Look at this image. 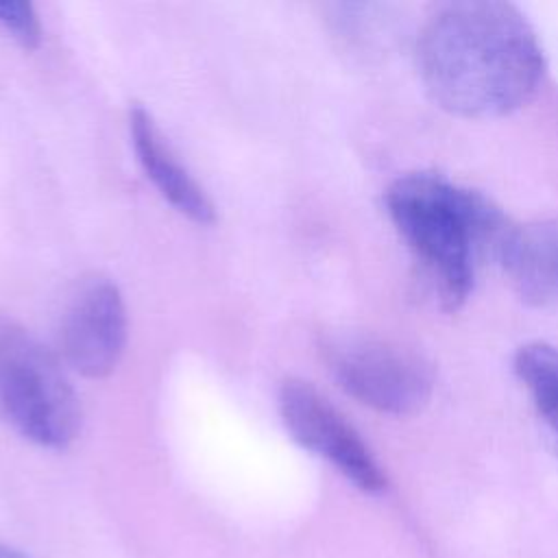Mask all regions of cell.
<instances>
[{"label": "cell", "instance_id": "obj_5", "mask_svg": "<svg viewBox=\"0 0 558 558\" xmlns=\"http://www.w3.org/2000/svg\"><path fill=\"white\" fill-rule=\"evenodd\" d=\"M279 414L290 436L307 451L336 466L364 493H381L386 475L357 429L327 397L303 379L279 388Z\"/></svg>", "mask_w": 558, "mask_h": 558}, {"label": "cell", "instance_id": "obj_11", "mask_svg": "<svg viewBox=\"0 0 558 558\" xmlns=\"http://www.w3.org/2000/svg\"><path fill=\"white\" fill-rule=\"evenodd\" d=\"M0 558H28V556L22 554L20 549L11 547V545H2V543H0Z\"/></svg>", "mask_w": 558, "mask_h": 558}, {"label": "cell", "instance_id": "obj_4", "mask_svg": "<svg viewBox=\"0 0 558 558\" xmlns=\"http://www.w3.org/2000/svg\"><path fill=\"white\" fill-rule=\"evenodd\" d=\"M323 357L338 386L377 412L414 414L432 397L429 364L386 338L333 331L323 340Z\"/></svg>", "mask_w": 558, "mask_h": 558}, {"label": "cell", "instance_id": "obj_3", "mask_svg": "<svg viewBox=\"0 0 558 558\" xmlns=\"http://www.w3.org/2000/svg\"><path fill=\"white\" fill-rule=\"evenodd\" d=\"M0 416L48 449L70 445L81 425L78 399L61 364L13 320H0Z\"/></svg>", "mask_w": 558, "mask_h": 558}, {"label": "cell", "instance_id": "obj_8", "mask_svg": "<svg viewBox=\"0 0 558 558\" xmlns=\"http://www.w3.org/2000/svg\"><path fill=\"white\" fill-rule=\"evenodd\" d=\"M497 262L525 303L558 310V218L514 227Z\"/></svg>", "mask_w": 558, "mask_h": 558}, {"label": "cell", "instance_id": "obj_7", "mask_svg": "<svg viewBox=\"0 0 558 558\" xmlns=\"http://www.w3.org/2000/svg\"><path fill=\"white\" fill-rule=\"evenodd\" d=\"M129 129L137 161L159 194L190 220L198 225L214 222V205L205 190L177 159L153 116L144 107H133L129 111Z\"/></svg>", "mask_w": 558, "mask_h": 558}, {"label": "cell", "instance_id": "obj_9", "mask_svg": "<svg viewBox=\"0 0 558 558\" xmlns=\"http://www.w3.org/2000/svg\"><path fill=\"white\" fill-rule=\"evenodd\" d=\"M512 366L558 449V349L541 340L525 342L517 349Z\"/></svg>", "mask_w": 558, "mask_h": 558}, {"label": "cell", "instance_id": "obj_1", "mask_svg": "<svg viewBox=\"0 0 558 558\" xmlns=\"http://www.w3.org/2000/svg\"><path fill=\"white\" fill-rule=\"evenodd\" d=\"M429 98L458 118H499L525 105L545 74L527 17L510 2L464 0L432 11L416 37Z\"/></svg>", "mask_w": 558, "mask_h": 558}, {"label": "cell", "instance_id": "obj_2", "mask_svg": "<svg viewBox=\"0 0 558 558\" xmlns=\"http://www.w3.org/2000/svg\"><path fill=\"white\" fill-rule=\"evenodd\" d=\"M386 209L445 310L471 294L482 257L499 259L514 225L482 192L438 172H408L386 190Z\"/></svg>", "mask_w": 558, "mask_h": 558}, {"label": "cell", "instance_id": "obj_10", "mask_svg": "<svg viewBox=\"0 0 558 558\" xmlns=\"http://www.w3.org/2000/svg\"><path fill=\"white\" fill-rule=\"evenodd\" d=\"M0 28L7 31L24 48L39 46L41 26L31 2L0 0Z\"/></svg>", "mask_w": 558, "mask_h": 558}, {"label": "cell", "instance_id": "obj_6", "mask_svg": "<svg viewBox=\"0 0 558 558\" xmlns=\"http://www.w3.org/2000/svg\"><path fill=\"white\" fill-rule=\"evenodd\" d=\"M126 344V307L120 290L105 277L85 279L61 320V351L81 375L107 377Z\"/></svg>", "mask_w": 558, "mask_h": 558}]
</instances>
